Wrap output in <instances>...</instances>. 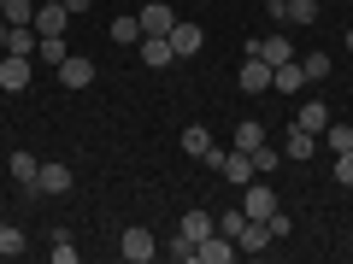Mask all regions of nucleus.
Instances as JSON below:
<instances>
[{
  "label": "nucleus",
  "instance_id": "8",
  "mask_svg": "<svg viewBox=\"0 0 353 264\" xmlns=\"http://www.w3.org/2000/svg\"><path fill=\"white\" fill-rule=\"evenodd\" d=\"M71 30V12H65L59 0H41L36 6V36H65Z\"/></svg>",
  "mask_w": 353,
  "mask_h": 264
},
{
  "label": "nucleus",
  "instance_id": "28",
  "mask_svg": "<svg viewBox=\"0 0 353 264\" xmlns=\"http://www.w3.org/2000/svg\"><path fill=\"white\" fill-rule=\"evenodd\" d=\"M30 241H24V229H12V223H0V258H18Z\"/></svg>",
  "mask_w": 353,
  "mask_h": 264
},
{
  "label": "nucleus",
  "instance_id": "35",
  "mask_svg": "<svg viewBox=\"0 0 353 264\" xmlns=\"http://www.w3.org/2000/svg\"><path fill=\"white\" fill-rule=\"evenodd\" d=\"M12 47V24H6V18H0V53Z\"/></svg>",
  "mask_w": 353,
  "mask_h": 264
},
{
  "label": "nucleus",
  "instance_id": "11",
  "mask_svg": "<svg viewBox=\"0 0 353 264\" xmlns=\"http://www.w3.org/2000/svg\"><path fill=\"white\" fill-rule=\"evenodd\" d=\"M294 129L324 135V129H330V106H324V100H301V106H294Z\"/></svg>",
  "mask_w": 353,
  "mask_h": 264
},
{
  "label": "nucleus",
  "instance_id": "16",
  "mask_svg": "<svg viewBox=\"0 0 353 264\" xmlns=\"http://www.w3.org/2000/svg\"><path fill=\"white\" fill-rule=\"evenodd\" d=\"M259 59H271V65H283V59H301V53H294V41H289V30H271V36L259 41Z\"/></svg>",
  "mask_w": 353,
  "mask_h": 264
},
{
  "label": "nucleus",
  "instance_id": "34",
  "mask_svg": "<svg viewBox=\"0 0 353 264\" xmlns=\"http://www.w3.org/2000/svg\"><path fill=\"white\" fill-rule=\"evenodd\" d=\"M59 6H65V12H71V18H83L88 6H94V0H59Z\"/></svg>",
  "mask_w": 353,
  "mask_h": 264
},
{
  "label": "nucleus",
  "instance_id": "19",
  "mask_svg": "<svg viewBox=\"0 0 353 264\" xmlns=\"http://www.w3.org/2000/svg\"><path fill=\"white\" fill-rule=\"evenodd\" d=\"M36 59H41V65H53V71H59V65L71 59V47H65V36H36Z\"/></svg>",
  "mask_w": 353,
  "mask_h": 264
},
{
  "label": "nucleus",
  "instance_id": "18",
  "mask_svg": "<svg viewBox=\"0 0 353 264\" xmlns=\"http://www.w3.org/2000/svg\"><path fill=\"white\" fill-rule=\"evenodd\" d=\"M283 159H318V135H306V129L289 124V135H283Z\"/></svg>",
  "mask_w": 353,
  "mask_h": 264
},
{
  "label": "nucleus",
  "instance_id": "25",
  "mask_svg": "<svg viewBox=\"0 0 353 264\" xmlns=\"http://www.w3.org/2000/svg\"><path fill=\"white\" fill-rule=\"evenodd\" d=\"M318 141H324L330 153H353V124H336V118H330V129H324Z\"/></svg>",
  "mask_w": 353,
  "mask_h": 264
},
{
  "label": "nucleus",
  "instance_id": "14",
  "mask_svg": "<svg viewBox=\"0 0 353 264\" xmlns=\"http://www.w3.org/2000/svg\"><path fill=\"white\" fill-rule=\"evenodd\" d=\"M176 229H183V235H189L194 247H201V241H206V235L218 229V217L206 212V206H194V212H183V217H176Z\"/></svg>",
  "mask_w": 353,
  "mask_h": 264
},
{
  "label": "nucleus",
  "instance_id": "24",
  "mask_svg": "<svg viewBox=\"0 0 353 264\" xmlns=\"http://www.w3.org/2000/svg\"><path fill=\"white\" fill-rule=\"evenodd\" d=\"M0 18H6V24H36V0H0Z\"/></svg>",
  "mask_w": 353,
  "mask_h": 264
},
{
  "label": "nucleus",
  "instance_id": "33",
  "mask_svg": "<svg viewBox=\"0 0 353 264\" xmlns=\"http://www.w3.org/2000/svg\"><path fill=\"white\" fill-rule=\"evenodd\" d=\"M336 182H341V188H353V153H336Z\"/></svg>",
  "mask_w": 353,
  "mask_h": 264
},
{
  "label": "nucleus",
  "instance_id": "30",
  "mask_svg": "<svg viewBox=\"0 0 353 264\" xmlns=\"http://www.w3.org/2000/svg\"><path fill=\"white\" fill-rule=\"evenodd\" d=\"M241 229H248V212H241V206H230V212L218 217V235H230V241H236Z\"/></svg>",
  "mask_w": 353,
  "mask_h": 264
},
{
  "label": "nucleus",
  "instance_id": "13",
  "mask_svg": "<svg viewBox=\"0 0 353 264\" xmlns=\"http://www.w3.org/2000/svg\"><path fill=\"white\" fill-rule=\"evenodd\" d=\"M36 188H41V194H71V164L48 159V164L36 170Z\"/></svg>",
  "mask_w": 353,
  "mask_h": 264
},
{
  "label": "nucleus",
  "instance_id": "1",
  "mask_svg": "<svg viewBox=\"0 0 353 264\" xmlns=\"http://www.w3.org/2000/svg\"><path fill=\"white\" fill-rule=\"evenodd\" d=\"M201 164H212V170L224 176L230 188H248L253 176H259V170H253V153H241V147H212V153H206Z\"/></svg>",
  "mask_w": 353,
  "mask_h": 264
},
{
  "label": "nucleus",
  "instance_id": "5",
  "mask_svg": "<svg viewBox=\"0 0 353 264\" xmlns=\"http://www.w3.org/2000/svg\"><path fill=\"white\" fill-rule=\"evenodd\" d=\"M136 59L148 65V71H165V65L176 59V47H171V36H141L136 41Z\"/></svg>",
  "mask_w": 353,
  "mask_h": 264
},
{
  "label": "nucleus",
  "instance_id": "15",
  "mask_svg": "<svg viewBox=\"0 0 353 264\" xmlns=\"http://www.w3.org/2000/svg\"><path fill=\"white\" fill-rule=\"evenodd\" d=\"M59 82H65V88H88V82H94V59H83V53H71V59L59 65Z\"/></svg>",
  "mask_w": 353,
  "mask_h": 264
},
{
  "label": "nucleus",
  "instance_id": "3",
  "mask_svg": "<svg viewBox=\"0 0 353 264\" xmlns=\"http://www.w3.org/2000/svg\"><path fill=\"white\" fill-rule=\"evenodd\" d=\"M241 212H248L253 223H265V217L277 212V194H271V182H259V176H253L248 188H241Z\"/></svg>",
  "mask_w": 353,
  "mask_h": 264
},
{
  "label": "nucleus",
  "instance_id": "23",
  "mask_svg": "<svg viewBox=\"0 0 353 264\" xmlns=\"http://www.w3.org/2000/svg\"><path fill=\"white\" fill-rule=\"evenodd\" d=\"M112 41H118V47H136V41H141V18L136 12H118L112 18Z\"/></svg>",
  "mask_w": 353,
  "mask_h": 264
},
{
  "label": "nucleus",
  "instance_id": "36",
  "mask_svg": "<svg viewBox=\"0 0 353 264\" xmlns=\"http://www.w3.org/2000/svg\"><path fill=\"white\" fill-rule=\"evenodd\" d=\"M347 53H353V30H347Z\"/></svg>",
  "mask_w": 353,
  "mask_h": 264
},
{
  "label": "nucleus",
  "instance_id": "22",
  "mask_svg": "<svg viewBox=\"0 0 353 264\" xmlns=\"http://www.w3.org/2000/svg\"><path fill=\"white\" fill-rule=\"evenodd\" d=\"M176 147L189 153V159H206V153H212V135H206L201 124H189V129H183V135H176Z\"/></svg>",
  "mask_w": 353,
  "mask_h": 264
},
{
  "label": "nucleus",
  "instance_id": "20",
  "mask_svg": "<svg viewBox=\"0 0 353 264\" xmlns=\"http://www.w3.org/2000/svg\"><path fill=\"white\" fill-rule=\"evenodd\" d=\"M236 252H271V229H265V223H253V217H248V229L236 235Z\"/></svg>",
  "mask_w": 353,
  "mask_h": 264
},
{
  "label": "nucleus",
  "instance_id": "32",
  "mask_svg": "<svg viewBox=\"0 0 353 264\" xmlns=\"http://www.w3.org/2000/svg\"><path fill=\"white\" fill-rule=\"evenodd\" d=\"M165 252H171L176 264H194V241L183 235V229H176V235H171V247H165Z\"/></svg>",
  "mask_w": 353,
  "mask_h": 264
},
{
  "label": "nucleus",
  "instance_id": "12",
  "mask_svg": "<svg viewBox=\"0 0 353 264\" xmlns=\"http://www.w3.org/2000/svg\"><path fill=\"white\" fill-rule=\"evenodd\" d=\"M230 258H236V241L218 235V229L201 241V247H194V264H230Z\"/></svg>",
  "mask_w": 353,
  "mask_h": 264
},
{
  "label": "nucleus",
  "instance_id": "29",
  "mask_svg": "<svg viewBox=\"0 0 353 264\" xmlns=\"http://www.w3.org/2000/svg\"><path fill=\"white\" fill-rule=\"evenodd\" d=\"M330 65H336V59H324V53H301V71H306V82H324V76H330Z\"/></svg>",
  "mask_w": 353,
  "mask_h": 264
},
{
  "label": "nucleus",
  "instance_id": "17",
  "mask_svg": "<svg viewBox=\"0 0 353 264\" xmlns=\"http://www.w3.org/2000/svg\"><path fill=\"white\" fill-rule=\"evenodd\" d=\"M265 141H271V135H265V124H259V118H241V124H236V135H230V147L253 153V147H265Z\"/></svg>",
  "mask_w": 353,
  "mask_h": 264
},
{
  "label": "nucleus",
  "instance_id": "31",
  "mask_svg": "<svg viewBox=\"0 0 353 264\" xmlns=\"http://www.w3.org/2000/svg\"><path fill=\"white\" fill-rule=\"evenodd\" d=\"M265 229H271V241H289V235H294V217H289V212L277 206V212L265 217Z\"/></svg>",
  "mask_w": 353,
  "mask_h": 264
},
{
  "label": "nucleus",
  "instance_id": "7",
  "mask_svg": "<svg viewBox=\"0 0 353 264\" xmlns=\"http://www.w3.org/2000/svg\"><path fill=\"white\" fill-rule=\"evenodd\" d=\"M136 18H141V36H171V24H176V12L165 6V0H148Z\"/></svg>",
  "mask_w": 353,
  "mask_h": 264
},
{
  "label": "nucleus",
  "instance_id": "26",
  "mask_svg": "<svg viewBox=\"0 0 353 264\" xmlns=\"http://www.w3.org/2000/svg\"><path fill=\"white\" fill-rule=\"evenodd\" d=\"M277 164H283V147H271V141L253 147V170H259V176H277Z\"/></svg>",
  "mask_w": 353,
  "mask_h": 264
},
{
  "label": "nucleus",
  "instance_id": "9",
  "mask_svg": "<svg viewBox=\"0 0 353 264\" xmlns=\"http://www.w3.org/2000/svg\"><path fill=\"white\" fill-rule=\"evenodd\" d=\"M236 82H241V94H265L271 88V59H241Z\"/></svg>",
  "mask_w": 353,
  "mask_h": 264
},
{
  "label": "nucleus",
  "instance_id": "10",
  "mask_svg": "<svg viewBox=\"0 0 353 264\" xmlns=\"http://www.w3.org/2000/svg\"><path fill=\"white\" fill-rule=\"evenodd\" d=\"M271 88L294 100V94L306 88V71H301V59H283V65H271Z\"/></svg>",
  "mask_w": 353,
  "mask_h": 264
},
{
  "label": "nucleus",
  "instance_id": "4",
  "mask_svg": "<svg viewBox=\"0 0 353 264\" xmlns=\"http://www.w3.org/2000/svg\"><path fill=\"white\" fill-rule=\"evenodd\" d=\"M118 252H124L130 264H148V258H159V241H153V229H124V241H118Z\"/></svg>",
  "mask_w": 353,
  "mask_h": 264
},
{
  "label": "nucleus",
  "instance_id": "2",
  "mask_svg": "<svg viewBox=\"0 0 353 264\" xmlns=\"http://www.w3.org/2000/svg\"><path fill=\"white\" fill-rule=\"evenodd\" d=\"M30 76H36V59L30 53H0V88L6 94H24Z\"/></svg>",
  "mask_w": 353,
  "mask_h": 264
},
{
  "label": "nucleus",
  "instance_id": "27",
  "mask_svg": "<svg viewBox=\"0 0 353 264\" xmlns=\"http://www.w3.org/2000/svg\"><path fill=\"white\" fill-rule=\"evenodd\" d=\"M48 252H53V264H77V247H71L65 229H53V235H48Z\"/></svg>",
  "mask_w": 353,
  "mask_h": 264
},
{
  "label": "nucleus",
  "instance_id": "6",
  "mask_svg": "<svg viewBox=\"0 0 353 264\" xmlns=\"http://www.w3.org/2000/svg\"><path fill=\"white\" fill-rule=\"evenodd\" d=\"M171 47H176V59H194V53L206 47V30L189 24V18H176V24H171Z\"/></svg>",
  "mask_w": 353,
  "mask_h": 264
},
{
  "label": "nucleus",
  "instance_id": "21",
  "mask_svg": "<svg viewBox=\"0 0 353 264\" xmlns=\"http://www.w3.org/2000/svg\"><path fill=\"white\" fill-rule=\"evenodd\" d=\"M6 164H12V182H18V188H36V170H41L36 153H12Z\"/></svg>",
  "mask_w": 353,
  "mask_h": 264
}]
</instances>
